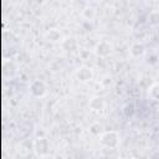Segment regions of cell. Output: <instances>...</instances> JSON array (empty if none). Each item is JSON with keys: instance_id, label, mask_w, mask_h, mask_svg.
Masks as SVG:
<instances>
[{"instance_id": "6da1fadb", "label": "cell", "mask_w": 159, "mask_h": 159, "mask_svg": "<svg viewBox=\"0 0 159 159\" xmlns=\"http://www.w3.org/2000/svg\"><path fill=\"white\" fill-rule=\"evenodd\" d=\"M102 143L109 148H113L118 144V135L116 132H107L102 137Z\"/></svg>"}, {"instance_id": "7a4b0ae2", "label": "cell", "mask_w": 159, "mask_h": 159, "mask_svg": "<svg viewBox=\"0 0 159 159\" xmlns=\"http://www.w3.org/2000/svg\"><path fill=\"white\" fill-rule=\"evenodd\" d=\"M31 91H32V93L35 94V96H42L43 93H45V91H46V87H45V84L41 82V81H35L34 83H32V86H31Z\"/></svg>"}, {"instance_id": "3957f363", "label": "cell", "mask_w": 159, "mask_h": 159, "mask_svg": "<svg viewBox=\"0 0 159 159\" xmlns=\"http://www.w3.org/2000/svg\"><path fill=\"white\" fill-rule=\"evenodd\" d=\"M92 76V72L88 70V68H81L80 72H78V77L82 80V81H87L89 80Z\"/></svg>"}]
</instances>
